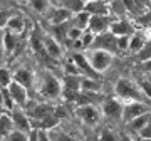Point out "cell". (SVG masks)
<instances>
[{
  "label": "cell",
  "mask_w": 151,
  "mask_h": 141,
  "mask_svg": "<svg viewBox=\"0 0 151 141\" xmlns=\"http://www.w3.org/2000/svg\"><path fill=\"white\" fill-rule=\"evenodd\" d=\"M109 14L113 17H118V19H124L129 12H128L126 5L123 4V0H116V2H113V4L109 5Z\"/></svg>",
  "instance_id": "obj_25"
},
{
  "label": "cell",
  "mask_w": 151,
  "mask_h": 141,
  "mask_svg": "<svg viewBox=\"0 0 151 141\" xmlns=\"http://www.w3.org/2000/svg\"><path fill=\"white\" fill-rule=\"evenodd\" d=\"M40 96L49 101H52V99H57L62 96V92H64V87L60 84L54 76H50V74H44L42 77V82H40Z\"/></svg>",
  "instance_id": "obj_3"
},
{
  "label": "cell",
  "mask_w": 151,
  "mask_h": 141,
  "mask_svg": "<svg viewBox=\"0 0 151 141\" xmlns=\"http://www.w3.org/2000/svg\"><path fill=\"white\" fill-rule=\"evenodd\" d=\"M4 29H7V30H10V32H14V34L19 35V34L24 32V29H25V22H24V19H22L20 15H14V17H10V19L5 22Z\"/></svg>",
  "instance_id": "obj_20"
},
{
  "label": "cell",
  "mask_w": 151,
  "mask_h": 141,
  "mask_svg": "<svg viewBox=\"0 0 151 141\" xmlns=\"http://www.w3.org/2000/svg\"><path fill=\"white\" fill-rule=\"evenodd\" d=\"M118 141H133V140H131L129 136H126V135H123V136H121V138H119Z\"/></svg>",
  "instance_id": "obj_40"
},
{
  "label": "cell",
  "mask_w": 151,
  "mask_h": 141,
  "mask_svg": "<svg viewBox=\"0 0 151 141\" xmlns=\"http://www.w3.org/2000/svg\"><path fill=\"white\" fill-rule=\"evenodd\" d=\"M101 82L97 79H89V77H82L81 81V89L86 92H99L101 91Z\"/></svg>",
  "instance_id": "obj_26"
},
{
  "label": "cell",
  "mask_w": 151,
  "mask_h": 141,
  "mask_svg": "<svg viewBox=\"0 0 151 141\" xmlns=\"http://www.w3.org/2000/svg\"><path fill=\"white\" fill-rule=\"evenodd\" d=\"M139 136H141V140H151V121L139 131Z\"/></svg>",
  "instance_id": "obj_38"
},
{
  "label": "cell",
  "mask_w": 151,
  "mask_h": 141,
  "mask_svg": "<svg viewBox=\"0 0 151 141\" xmlns=\"http://www.w3.org/2000/svg\"><path fill=\"white\" fill-rule=\"evenodd\" d=\"M114 91L119 98L126 99V101H143V98H145L139 84H134L133 81L126 79V77H121V79L116 81Z\"/></svg>",
  "instance_id": "obj_1"
},
{
  "label": "cell",
  "mask_w": 151,
  "mask_h": 141,
  "mask_svg": "<svg viewBox=\"0 0 151 141\" xmlns=\"http://www.w3.org/2000/svg\"><path fill=\"white\" fill-rule=\"evenodd\" d=\"M44 44H45V52H47L49 57L52 59H60L64 50H62V45H60L54 37H44Z\"/></svg>",
  "instance_id": "obj_18"
},
{
  "label": "cell",
  "mask_w": 151,
  "mask_h": 141,
  "mask_svg": "<svg viewBox=\"0 0 151 141\" xmlns=\"http://www.w3.org/2000/svg\"><path fill=\"white\" fill-rule=\"evenodd\" d=\"M123 109H124V104H121L118 99H108V101L103 104L104 116H108L111 119H119V118H123Z\"/></svg>",
  "instance_id": "obj_13"
},
{
  "label": "cell",
  "mask_w": 151,
  "mask_h": 141,
  "mask_svg": "<svg viewBox=\"0 0 151 141\" xmlns=\"http://www.w3.org/2000/svg\"><path fill=\"white\" fill-rule=\"evenodd\" d=\"M15 108H17L15 99L12 98L9 87H2V109L7 111V113H12Z\"/></svg>",
  "instance_id": "obj_24"
},
{
  "label": "cell",
  "mask_w": 151,
  "mask_h": 141,
  "mask_svg": "<svg viewBox=\"0 0 151 141\" xmlns=\"http://www.w3.org/2000/svg\"><path fill=\"white\" fill-rule=\"evenodd\" d=\"M76 116L87 126H96L99 123V109L94 108L92 104H82L77 106L76 109Z\"/></svg>",
  "instance_id": "obj_6"
},
{
  "label": "cell",
  "mask_w": 151,
  "mask_h": 141,
  "mask_svg": "<svg viewBox=\"0 0 151 141\" xmlns=\"http://www.w3.org/2000/svg\"><path fill=\"white\" fill-rule=\"evenodd\" d=\"M14 81L22 84L25 89H32L34 87V76L32 72L29 69H25V67H20V69H17L14 72Z\"/></svg>",
  "instance_id": "obj_16"
},
{
  "label": "cell",
  "mask_w": 151,
  "mask_h": 141,
  "mask_svg": "<svg viewBox=\"0 0 151 141\" xmlns=\"http://www.w3.org/2000/svg\"><path fill=\"white\" fill-rule=\"evenodd\" d=\"M0 123H2V138L7 140L9 136L17 129L15 128V121L12 118V113H7V111H2V118H0Z\"/></svg>",
  "instance_id": "obj_19"
},
{
  "label": "cell",
  "mask_w": 151,
  "mask_h": 141,
  "mask_svg": "<svg viewBox=\"0 0 151 141\" xmlns=\"http://www.w3.org/2000/svg\"><path fill=\"white\" fill-rule=\"evenodd\" d=\"M148 40H150V39L146 37L143 32H136L134 35H131V39H129V54L138 55L141 50L145 49V45L148 44Z\"/></svg>",
  "instance_id": "obj_17"
},
{
  "label": "cell",
  "mask_w": 151,
  "mask_h": 141,
  "mask_svg": "<svg viewBox=\"0 0 151 141\" xmlns=\"http://www.w3.org/2000/svg\"><path fill=\"white\" fill-rule=\"evenodd\" d=\"M49 133H50V140H52V141H79L77 138H74L72 135L62 133V131H59V129L49 131Z\"/></svg>",
  "instance_id": "obj_29"
},
{
  "label": "cell",
  "mask_w": 151,
  "mask_h": 141,
  "mask_svg": "<svg viewBox=\"0 0 151 141\" xmlns=\"http://www.w3.org/2000/svg\"><path fill=\"white\" fill-rule=\"evenodd\" d=\"M14 82V74H10V70L4 67L2 69V87H9Z\"/></svg>",
  "instance_id": "obj_32"
},
{
  "label": "cell",
  "mask_w": 151,
  "mask_h": 141,
  "mask_svg": "<svg viewBox=\"0 0 151 141\" xmlns=\"http://www.w3.org/2000/svg\"><path fill=\"white\" fill-rule=\"evenodd\" d=\"M84 10L89 14L91 17L94 15H111L109 14V5L103 0H97V2H87L84 5Z\"/></svg>",
  "instance_id": "obj_15"
},
{
  "label": "cell",
  "mask_w": 151,
  "mask_h": 141,
  "mask_svg": "<svg viewBox=\"0 0 151 141\" xmlns=\"http://www.w3.org/2000/svg\"><path fill=\"white\" fill-rule=\"evenodd\" d=\"M4 141H9V140H4Z\"/></svg>",
  "instance_id": "obj_44"
},
{
  "label": "cell",
  "mask_w": 151,
  "mask_h": 141,
  "mask_svg": "<svg viewBox=\"0 0 151 141\" xmlns=\"http://www.w3.org/2000/svg\"><path fill=\"white\" fill-rule=\"evenodd\" d=\"M72 12L65 7H60V9H52V12L47 15L49 22L52 25H60V24H65V22L72 20Z\"/></svg>",
  "instance_id": "obj_14"
},
{
  "label": "cell",
  "mask_w": 151,
  "mask_h": 141,
  "mask_svg": "<svg viewBox=\"0 0 151 141\" xmlns=\"http://www.w3.org/2000/svg\"><path fill=\"white\" fill-rule=\"evenodd\" d=\"M64 70H65V76H81V72H79V69H77L74 59H69L67 62H65Z\"/></svg>",
  "instance_id": "obj_30"
},
{
  "label": "cell",
  "mask_w": 151,
  "mask_h": 141,
  "mask_svg": "<svg viewBox=\"0 0 151 141\" xmlns=\"http://www.w3.org/2000/svg\"><path fill=\"white\" fill-rule=\"evenodd\" d=\"M89 22H91V15L86 10L79 12V14H74V17H72V25L77 29H81V30H87Z\"/></svg>",
  "instance_id": "obj_22"
},
{
  "label": "cell",
  "mask_w": 151,
  "mask_h": 141,
  "mask_svg": "<svg viewBox=\"0 0 151 141\" xmlns=\"http://www.w3.org/2000/svg\"><path fill=\"white\" fill-rule=\"evenodd\" d=\"M92 49H101V50H108V52H119L118 49V37L113 32H106L101 35H96Z\"/></svg>",
  "instance_id": "obj_5"
},
{
  "label": "cell",
  "mask_w": 151,
  "mask_h": 141,
  "mask_svg": "<svg viewBox=\"0 0 151 141\" xmlns=\"http://www.w3.org/2000/svg\"><path fill=\"white\" fill-rule=\"evenodd\" d=\"M150 81H151V77H150Z\"/></svg>",
  "instance_id": "obj_45"
},
{
  "label": "cell",
  "mask_w": 151,
  "mask_h": 141,
  "mask_svg": "<svg viewBox=\"0 0 151 141\" xmlns=\"http://www.w3.org/2000/svg\"><path fill=\"white\" fill-rule=\"evenodd\" d=\"M113 22L114 20L111 19V15H94L91 17L87 30H91L94 35H101V34H106L111 30V24Z\"/></svg>",
  "instance_id": "obj_7"
},
{
  "label": "cell",
  "mask_w": 151,
  "mask_h": 141,
  "mask_svg": "<svg viewBox=\"0 0 151 141\" xmlns=\"http://www.w3.org/2000/svg\"><path fill=\"white\" fill-rule=\"evenodd\" d=\"M150 121H151V111H150V113H146V114H143V116H139V118H136L134 121H131L129 126L134 131H138V133H139V131L143 129V128H145Z\"/></svg>",
  "instance_id": "obj_27"
},
{
  "label": "cell",
  "mask_w": 151,
  "mask_h": 141,
  "mask_svg": "<svg viewBox=\"0 0 151 141\" xmlns=\"http://www.w3.org/2000/svg\"><path fill=\"white\" fill-rule=\"evenodd\" d=\"M87 60L91 62V65L101 74L108 69L109 65L113 64V54L108 50H101V49H87L86 52Z\"/></svg>",
  "instance_id": "obj_2"
},
{
  "label": "cell",
  "mask_w": 151,
  "mask_h": 141,
  "mask_svg": "<svg viewBox=\"0 0 151 141\" xmlns=\"http://www.w3.org/2000/svg\"><path fill=\"white\" fill-rule=\"evenodd\" d=\"M97 138H99V141H118L116 140V136L113 135V131L108 129V128L101 131V135L97 136Z\"/></svg>",
  "instance_id": "obj_37"
},
{
  "label": "cell",
  "mask_w": 151,
  "mask_h": 141,
  "mask_svg": "<svg viewBox=\"0 0 151 141\" xmlns=\"http://www.w3.org/2000/svg\"><path fill=\"white\" fill-rule=\"evenodd\" d=\"M29 140L30 141H52L50 140V133L47 129H35V128L30 131Z\"/></svg>",
  "instance_id": "obj_28"
},
{
  "label": "cell",
  "mask_w": 151,
  "mask_h": 141,
  "mask_svg": "<svg viewBox=\"0 0 151 141\" xmlns=\"http://www.w3.org/2000/svg\"><path fill=\"white\" fill-rule=\"evenodd\" d=\"M27 4L35 14H40V15L49 14V10H52L50 9V0H29Z\"/></svg>",
  "instance_id": "obj_23"
},
{
  "label": "cell",
  "mask_w": 151,
  "mask_h": 141,
  "mask_svg": "<svg viewBox=\"0 0 151 141\" xmlns=\"http://www.w3.org/2000/svg\"><path fill=\"white\" fill-rule=\"evenodd\" d=\"M84 2L87 4V2H97V0H84Z\"/></svg>",
  "instance_id": "obj_43"
},
{
  "label": "cell",
  "mask_w": 151,
  "mask_h": 141,
  "mask_svg": "<svg viewBox=\"0 0 151 141\" xmlns=\"http://www.w3.org/2000/svg\"><path fill=\"white\" fill-rule=\"evenodd\" d=\"M129 39L131 37H118L119 52H129Z\"/></svg>",
  "instance_id": "obj_34"
},
{
  "label": "cell",
  "mask_w": 151,
  "mask_h": 141,
  "mask_svg": "<svg viewBox=\"0 0 151 141\" xmlns=\"http://www.w3.org/2000/svg\"><path fill=\"white\" fill-rule=\"evenodd\" d=\"M123 4L126 5V9H128V12H129V14H134V15H139L141 17L139 9H138V5H136L134 0H123Z\"/></svg>",
  "instance_id": "obj_35"
},
{
  "label": "cell",
  "mask_w": 151,
  "mask_h": 141,
  "mask_svg": "<svg viewBox=\"0 0 151 141\" xmlns=\"http://www.w3.org/2000/svg\"><path fill=\"white\" fill-rule=\"evenodd\" d=\"M54 111H55V108L50 106V104H47V103H35L30 106L27 114H29V118H34L35 121H40L42 123L44 119L54 116Z\"/></svg>",
  "instance_id": "obj_8"
},
{
  "label": "cell",
  "mask_w": 151,
  "mask_h": 141,
  "mask_svg": "<svg viewBox=\"0 0 151 141\" xmlns=\"http://www.w3.org/2000/svg\"><path fill=\"white\" fill-rule=\"evenodd\" d=\"M86 141H99V138H96V136H91V138H87Z\"/></svg>",
  "instance_id": "obj_41"
},
{
  "label": "cell",
  "mask_w": 151,
  "mask_h": 141,
  "mask_svg": "<svg viewBox=\"0 0 151 141\" xmlns=\"http://www.w3.org/2000/svg\"><path fill=\"white\" fill-rule=\"evenodd\" d=\"M136 57H138V60H141V64H143V62H146V60H150V59H151V39L148 40V44L145 45V49L141 50L139 54L136 55Z\"/></svg>",
  "instance_id": "obj_31"
},
{
  "label": "cell",
  "mask_w": 151,
  "mask_h": 141,
  "mask_svg": "<svg viewBox=\"0 0 151 141\" xmlns=\"http://www.w3.org/2000/svg\"><path fill=\"white\" fill-rule=\"evenodd\" d=\"M116 37H131L136 34V27L133 25V22L128 19H118L111 24V30Z\"/></svg>",
  "instance_id": "obj_10"
},
{
  "label": "cell",
  "mask_w": 151,
  "mask_h": 141,
  "mask_svg": "<svg viewBox=\"0 0 151 141\" xmlns=\"http://www.w3.org/2000/svg\"><path fill=\"white\" fill-rule=\"evenodd\" d=\"M103 2H106V4H108V5H111V4H113V2H116V0H103Z\"/></svg>",
  "instance_id": "obj_42"
},
{
  "label": "cell",
  "mask_w": 151,
  "mask_h": 141,
  "mask_svg": "<svg viewBox=\"0 0 151 141\" xmlns=\"http://www.w3.org/2000/svg\"><path fill=\"white\" fill-rule=\"evenodd\" d=\"M9 91H10L12 98L15 99V104L17 106H20V108H24V106H27V101H29V89H25V87L22 86V84H19V82H12L10 86H9Z\"/></svg>",
  "instance_id": "obj_12"
},
{
  "label": "cell",
  "mask_w": 151,
  "mask_h": 141,
  "mask_svg": "<svg viewBox=\"0 0 151 141\" xmlns=\"http://www.w3.org/2000/svg\"><path fill=\"white\" fill-rule=\"evenodd\" d=\"M141 67H143V70H146V72H151V59L146 60V62H143Z\"/></svg>",
  "instance_id": "obj_39"
},
{
  "label": "cell",
  "mask_w": 151,
  "mask_h": 141,
  "mask_svg": "<svg viewBox=\"0 0 151 141\" xmlns=\"http://www.w3.org/2000/svg\"><path fill=\"white\" fill-rule=\"evenodd\" d=\"M12 118L15 121V128L19 131H24V133H29L30 135V131L34 129L32 128V123H30V118H29V114L20 108V106H17L14 111H12Z\"/></svg>",
  "instance_id": "obj_11"
},
{
  "label": "cell",
  "mask_w": 151,
  "mask_h": 141,
  "mask_svg": "<svg viewBox=\"0 0 151 141\" xmlns=\"http://www.w3.org/2000/svg\"><path fill=\"white\" fill-rule=\"evenodd\" d=\"M17 34L10 32V30H7V29H4V37H2V42H4V50H5V54H12L14 52V49H15L17 45Z\"/></svg>",
  "instance_id": "obj_21"
},
{
  "label": "cell",
  "mask_w": 151,
  "mask_h": 141,
  "mask_svg": "<svg viewBox=\"0 0 151 141\" xmlns=\"http://www.w3.org/2000/svg\"><path fill=\"white\" fill-rule=\"evenodd\" d=\"M72 59H74L76 65H77V69H79V72H81L84 77H89V79H99V72L91 65V62L87 60L86 54L77 52V54L72 55Z\"/></svg>",
  "instance_id": "obj_9"
},
{
  "label": "cell",
  "mask_w": 151,
  "mask_h": 141,
  "mask_svg": "<svg viewBox=\"0 0 151 141\" xmlns=\"http://www.w3.org/2000/svg\"><path fill=\"white\" fill-rule=\"evenodd\" d=\"M150 113V106L145 104L143 101H129V103L124 104V109H123V119L124 123L129 124L131 121H134L136 118H139L143 114Z\"/></svg>",
  "instance_id": "obj_4"
},
{
  "label": "cell",
  "mask_w": 151,
  "mask_h": 141,
  "mask_svg": "<svg viewBox=\"0 0 151 141\" xmlns=\"http://www.w3.org/2000/svg\"><path fill=\"white\" fill-rule=\"evenodd\" d=\"M139 87H141V91H143V94H145V98L151 99V81H150V79L141 81L139 82Z\"/></svg>",
  "instance_id": "obj_36"
},
{
  "label": "cell",
  "mask_w": 151,
  "mask_h": 141,
  "mask_svg": "<svg viewBox=\"0 0 151 141\" xmlns=\"http://www.w3.org/2000/svg\"><path fill=\"white\" fill-rule=\"evenodd\" d=\"M7 140L9 141H30L29 140V133H24V131H19V129L14 131Z\"/></svg>",
  "instance_id": "obj_33"
}]
</instances>
